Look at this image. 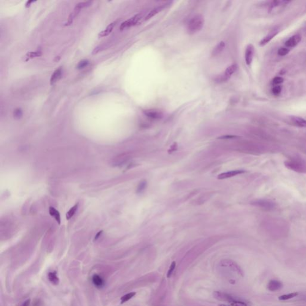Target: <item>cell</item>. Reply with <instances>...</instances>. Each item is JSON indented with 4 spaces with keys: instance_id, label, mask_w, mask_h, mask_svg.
I'll return each instance as SVG.
<instances>
[{
    "instance_id": "cell-33",
    "label": "cell",
    "mask_w": 306,
    "mask_h": 306,
    "mask_svg": "<svg viewBox=\"0 0 306 306\" xmlns=\"http://www.w3.org/2000/svg\"><path fill=\"white\" fill-rule=\"evenodd\" d=\"M283 79L282 77H276L275 78H274V79L273 80V84L275 85H276L278 86V85H280L283 82Z\"/></svg>"
},
{
    "instance_id": "cell-32",
    "label": "cell",
    "mask_w": 306,
    "mask_h": 306,
    "mask_svg": "<svg viewBox=\"0 0 306 306\" xmlns=\"http://www.w3.org/2000/svg\"><path fill=\"white\" fill-rule=\"evenodd\" d=\"M281 91H282V86H275L272 89V92L275 95H279Z\"/></svg>"
},
{
    "instance_id": "cell-22",
    "label": "cell",
    "mask_w": 306,
    "mask_h": 306,
    "mask_svg": "<svg viewBox=\"0 0 306 306\" xmlns=\"http://www.w3.org/2000/svg\"><path fill=\"white\" fill-rule=\"evenodd\" d=\"M163 6H159L153 9V10H151L150 12L149 13L146 17H145V20H149L150 19L153 18L154 16H156L157 14H158L160 12H161L163 9Z\"/></svg>"
},
{
    "instance_id": "cell-36",
    "label": "cell",
    "mask_w": 306,
    "mask_h": 306,
    "mask_svg": "<svg viewBox=\"0 0 306 306\" xmlns=\"http://www.w3.org/2000/svg\"><path fill=\"white\" fill-rule=\"evenodd\" d=\"M102 233H103V231H100V232H98V233L96 234V236H95V240H98V239L100 238V236H101V234H102Z\"/></svg>"
},
{
    "instance_id": "cell-8",
    "label": "cell",
    "mask_w": 306,
    "mask_h": 306,
    "mask_svg": "<svg viewBox=\"0 0 306 306\" xmlns=\"http://www.w3.org/2000/svg\"><path fill=\"white\" fill-rule=\"evenodd\" d=\"M279 32V30L278 28H275L271 32H270L265 37H264L261 40V41L260 42V45L261 46H264L266 45L267 43H269L274 37H275L278 34Z\"/></svg>"
},
{
    "instance_id": "cell-12",
    "label": "cell",
    "mask_w": 306,
    "mask_h": 306,
    "mask_svg": "<svg viewBox=\"0 0 306 306\" xmlns=\"http://www.w3.org/2000/svg\"><path fill=\"white\" fill-rule=\"evenodd\" d=\"M290 120L292 123L299 128H306V120L300 117H290Z\"/></svg>"
},
{
    "instance_id": "cell-30",
    "label": "cell",
    "mask_w": 306,
    "mask_h": 306,
    "mask_svg": "<svg viewBox=\"0 0 306 306\" xmlns=\"http://www.w3.org/2000/svg\"><path fill=\"white\" fill-rule=\"evenodd\" d=\"M89 63V62L87 60H83L81 61H80L79 64L77 65V69H83L85 68L86 67Z\"/></svg>"
},
{
    "instance_id": "cell-9",
    "label": "cell",
    "mask_w": 306,
    "mask_h": 306,
    "mask_svg": "<svg viewBox=\"0 0 306 306\" xmlns=\"http://www.w3.org/2000/svg\"><path fill=\"white\" fill-rule=\"evenodd\" d=\"M230 306H251L252 303L249 301L236 297L230 303Z\"/></svg>"
},
{
    "instance_id": "cell-13",
    "label": "cell",
    "mask_w": 306,
    "mask_h": 306,
    "mask_svg": "<svg viewBox=\"0 0 306 306\" xmlns=\"http://www.w3.org/2000/svg\"><path fill=\"white\" fill-rule=\"evenodd\" d=\"M301 40V37L300 35H295L288 39L285 42V45L287 47H294L300 43Z\"/></svg>"
},
{
    "instance_id": "cell-37",
    "label": "cell",
    "mask_w": 306,
    "mask_h": 306,
    "mask_svg": "<svg viewBox=\"0 0 306 306\" xmlns=\"http://www.w3.org/2000/svg\"><path fill=\"white\" fill-rule=\"evenodd\" d=\"M33 2H34V1H27L26 4V7L30 6V4H31V3H33Z\"/></svg>"
},
{
    "instance_id": "cell-14",
    "label": "cell",
    "mask_w": 306,
    "mask_h": 306,
    "mask_svg": "<svg viewBox=\"0 0 306 306\" xmlns=\"http://www.w3.org/2000/svg\"><path fill=\"white\" fill-rule=\"evenodd\" d=\"M282 287H283V284L282 282L278 281L277 280H271L269 281L267 285L268 289L272 292L278 291L281 289Z\"/></svg>"
},
{
    "instance_id": "cell-2",
    "label": "cell",
    "mask_w": 306,
    "mask_h": 306,
    "mask_svg": "<svg viewBox=\"0 0 306 306\" xmlns=\"http://www.w3.org/2000/svg\"><path fill=\"white\" fill-rule=\"evenodd\" d=\"M204 18L202 15H196L191 19L188 25L187 31L190 34H196L200 31L204 25Z\"/></svg>"
},
{
    "instance_id": "cell-29",
    "label": "cell",
    "mask_w": 306,
    "mask_h": 306,
    "mask_svg": "<svg viewBox=\"0 0 306 306\" xmlns=\"http://www.w3.org/2000/svg\"><path fill=\"white\" fill-rule=\"evenodd\" d=\"M175 267H176V263L175 261H173L171 264V266L169 267V269L168 270L167 273V277L168 278H169V277H171L173 273L174 270L175 269Z\"/></svg>"
},
{
    "instance_id": "cell-6",
    "label": "cell",
    "mask_w": 306,
    "mask_h": 306,
    "mask_svg": "<svg viewBox=\"0 0 306 306\" xmlns=\"http://www.w3.org/2000/svg\"><path fill=\"white\" fill-rule=\"evenodd\" d=\"M213 295L215 299L221 301H226L228 303H230L235 297V296L231 294L221 291H215Z\"/></svg>"
},
{
    "instance_id": "cell-38",
    "label": "cell",
    "mask_w": 306,
    "mask_h": 306,
    "mask_svg": "<svg viewBox=\"0 0 306 306\" xmlns=\"http://www.w3.org/2000/svg\"><path fill=\"white\" fill-rule=\"evenodd\" d=\"M227 306V305H224V304H222V305H220V306Z\"/></svg>"
},
{
    "instance_id": "cell-7",
    "label": "cell",
    "mask_w": 306,
    "mask_h": 306,
    "mask_svg": "<svg viewBox=\"0 0 306 306\" xmlns=\"http://www.w3.org/2000/svg\"><path fill=\"white\" fill-rule=\"evenodd\" d=\"M254 54V47L252 44H249L245 51V62L248 65H250L253 60Z\"/></svg>"
},
{
    "instance_id": "cell-23",
    "label": "cell",
    "mask_w": 306,
    "mask_h": 306,
    "mask_svg": "<svg viewBox=\"0 0 306 306\" xmlns=\"http://www.w3.org/2000/svg\"><path fill=\"white\" fill-rule=\"evenodd\" d=\"M78 207H79V203H77L76 205H75L74 206H73L68 211L67 215H66V218L67 220L71 219L73 216L74 214H75V212L78 209Z\"/></svg>"
},
{
    "instance_id": "cell-31",
    "label": "cell",
    "mask_w": 306,
    "mask_h": 306,
    "mask_svg": "<svg viewBox=\"0 0 306 306\" xmlns=\"http://www.w3.org/2000/svg\"><path fill=\"white\" fill-rule=\"evenodd\" d=\"M289 52V50L288 48L282 47V48H280L278 50L277 53H278L279 55L283 56L287 55Z\"/></svg>"
},
{
    "instance_id": "cell-18",
    "label": "cell",
    "mask_w": 306,
    "mask_h": 306,
    "mask_svg": "<svg viewBox=\"0 0 306 306\" xmlns=\"http://www.w3.org/2000/svg\"><path fill=\"white\" fill-rule=\"evenodd\" d=\"M62 69L61 68H59L57 69L53 74L52 75V77L50 78V85H53L56 82L59 80L62 75Z\"/></svg>"
},
{
    "instance_id": "cell-28",
    "label": "cell",
    "mask_w": 306,
    "mask_h": 306,
    "mask_svg": "<svg viewBox=\"0 0 306 306\" xmlns=\"http://www.w3.org/2000/svg\"><path fill=\"white\" fill-rule=\"evenodd\" d=\"M23 112L20 108H16L13 112V116L16 119H20L22 116Z\"/></svg>"
},
{
    "instance_id": "cell-19",
    "label": "cell",
    "mask_w": 306,
    "mask_h": 306,
    "mask_svg": "<svg viewBox=\"0 0 306 306\" xmlns=\"http://www.w3.org/2000/svg\"><path fill=\"white\" fill-rule=\"evenodd\" d=\"M49 214L50 215L53 217L56 221L58 222L59 224H61V215L58 210H57L55 208L53 207H50L49 208Z\"/></svg>"
},
{
    "instance_id": "cell-21",
    "label": "cell",
    "mask_w": 306,
    "mask_h": 306,
    "mask_svg": "<svg viewBox=\"0 0 306 306\" xmlns=\"http://www.w3.org/2000/svg\"><path fill=\"white\" fill-rule=\"evenodd\" d=\"M238 69V65L237 64H233L227 68L225 71L224 76L226 77L227 79L230 77L232 74L234 73L236 70Z\"/></svg>"
},
{
    "instance_id": "cell-15",
    "label": "cell",
    "mask_w": 306,
    "mask_h": 306,
    "mask_svg": "<svg viewBox=\"0 0 306 306\" xmlns=\"http://www.w3.org/2000/svg\"><path fill=\"white\" fill-rule=\"evenodd\" d=\"M92 282L96 288H101L104 286V281L100 276L97 274H95L92 276Z\"/></svg>"
},
{
    "instance_id": "cell-35",
    "label": "cell",
    "mask_w": 306,
    "mask_h": 306,
    "mask_svg": "<svg viewBox=\"0 0 306 306\" xmlns=\"http://www.w3.org/2000/svg\"><path fill=\"white\" fill-rule=\"evenodd\" d=\"M30 303H31V300L28 299V300L25 301L20 306H29L30 304Z\"/></svg>"
},
{
    "instance_id": "cell-16",
    "label": "cell",
    "mask_w": 306,
    "mask_h": 306,
    "mask_svg": "<svg viewBox=\"0 0 306 306\" xmlns=\"http://www.w3.org/2000/svg\"><path fill=\"white\" fill-rule=\"evenodd\" d=\"M117 24V21L116 22H112L111 24L109 25L107 28L106 29L104 30V31H101L99 34V37H104L108 36L111 32L112 31L113 28H114V26H116V25Z\"/></svg>"
},
{
    "instance_id": "cell-25",
    "label": "cell",
    "mask_w": 306,
    "mask_h": 306,
    "mask_svg": "<svg viewBox=\"0 0 306 306\" xmlns=\"http://www.w3.org/2000/svg\"><path fill=\"white\" fill-rule=\"evenodd\" d=\"M298 295V292H292V293H290V294L283 295H281L279 297V300H281V301L289 300V299L293 298L294 297H297Z\"/></svg>"
},
{
    "instance_id": "cell-34",
    "label": "cell",
    "mask_w": 306,
    "mask_h": 306,
    "mask_svg": "<svg viewBox=\"0 0 306 306\" xmlns=\"http://www.w3.org/2000/svg\"><path fill=\"white\" fill-rule=\"evenodd\" d=\"M237 138L236 136H234V135H225V136H221L220 138H218V139H233V138Z\"/></svg>"
},
{
    "instance_id": "cell-5",
    "label": "cell",
    "mask_w": 306,
    "mask_h": 306,
    "mask_svg": "<svg viewBox=\"0 0 306 306\" xmlns=\"http://www.w3.org/2000/svg\"><path fill=\"white\" fill-rule=\"evenodd\" d=\"M142 18V14H137L132 18L129 19V20L124 21L123 22L122 24L120 25V30H123L126 28H128L129 27H131L132 26H134L136 24H137L139 20Z\"/></svg>"
},
{
    "instance_id": "cell-11",
    "label": "cell",
    "mask_w": 306,
    "mask_h": 306,
    "mask_svg": "<svg viewBox=\"0 0 306 306\" xmlns=\"http://www.w3.org/2000/svg\"><path fill=\"white\" fill-rule=\"evenodd\" d=\"M245 172V171H243V170H235V171H233L227 172H224V173L220 174L218 177V178L219 179H226V178H228L233 177L236 176L238 175L242 174Z\"/></svg>"
},
{
    "instance_id": "cell-24",
    "label": "cell",
    "mask_w": 306,
    "mask_h": 306,
    "mask_svg": "<svg viewBox=\"0 0 306 306\" xmlns=\"http://www.w3.org/2000/svg\"><path fill=\"white\" fill-rule=\"evenodd\" d=\"M135 295H136V292H130L128 294H125L122 297V298L120 299L121 304H124V303H126L127 301H128L131 298H132L134 297H135Z\"/></svg>"
},
{
    "instance_id": "cell-10",
    "label": "cell",
    "mask_w": 306,
    "mask_h": 306,
    "mask_svg": "<svg viewBox=\"0 0 306 306\" xmlns=\"http://www.w3.org/2000/svg\"><path fill=\"white\" fill-rule=\"evenodd\" d=\"M144 113L148 117L156 120L161 119L163 117V114L161 111L155 110H147L144 111Z\"/></svg>"
},
{
    "instance_id": "cell-17",
    "label": "cell",
    "mask_w": 306,
    "mask_h": 306,
    "mask_svg": "<svg viewBox=\"0 0 306 306\" xmlns=\"http://www.w3.org/2000/svg\"><path fill=\"white\" fill-rule=\"evenodd\" d=\"M225 46H226V44L224 41L220 42L215 47L214 49H213L212 52V55L213 56H216L220 55L225 48Z\"/></svg>"
},
{
    "instance_id": "cell-1",
    "label": "cell",
    "mask_w": 306,
    "mask_h": 306,
    "mask_svg": "<svg viewBox=\"0 0 306 306\" xmlns=\"http://www.w3.org/2000/svg\"><path fill=\"white\" fill-rule=\"evenodd\" d=\"M218 269L221 275L230 283H234L236 280L243 277V271L238 264L230 260H223L221 261Z\"/></svg>"
},
{
    "instance_id": "cell-4",
    "label": "cell",
    "mask_w": 306,
    "mask_h": 306,
    "mask_svg": "<svg viewBox=\"0 0 306 306\" xmlns=\"http://www.w3.org/2000/svg\"><path fill=\"white\" fill-rule=\"evenodd\" d=\"M254 205L265 210H272L276 207V203L270 200L261 199L254 202Z\"/></svg>"
},
{
    "instance_id": "cell-27",
    "label": "cell",
    "mask_w": 306,
    "mask_h": 306,
    "mask_svg": "<svg viewBox=\"0 0 306 306\" xmlns=\"http://www.w3.org/2000/svg\"><path fill=\"white\" fill-rule=\"evenodd\" d=\"M146 187H147V182L145 181H142L138 185V186L137 190H136L137 193H142L144 190L145 189Z\"/></svg>"
},
{
    "instance_id": "cell-3",
    "label": "cell",
    "mask_w": 306,
    "mask_h": 306,
    "mask_svg": "<svg viewBox=\"0 0 306 306\" xmlns=\"http://www.w3.org/2000/svg\"><path fill=\"white\" fill-rule=\"evenodd\" d=\"M285 166L295 172L298 173H306V165L302 161L297 160H289L285 162Z\"/></svg>"
},
{
    "instance_id": "cell-20",
    "label": "cell",
    "mask_w": 306,
    "mask_h": 306,
    "mask_svg": "<svg viewBox=\"0 0 306 306\" xmlns=\"http://www.w3.org/2000/svg\"><path fill=\"white\" fill-rule=\"evenodd\" d=\"M48 279L49 281L52 283H53V285H57L59 283V279L57 275V273L55 271L52 272H49L48 274Z\"/></svg>"
},
{
    "instance_id": "cell-26",
    "label": "cell",
    "mask_w": 306,
    "mask_h": 306,
    "mask_svg": "<svg viewBox=\"0 0 306 306\" xmlns=\"http://www.w3.org/2000/svg\"><path fill=\"white\" fill-rule=\"evenodd\" d=\"M41 56V52H40V51L28 52L26 55V61L32 59V58H34V57H36Z\"/></svg>"
}]
</instances>
